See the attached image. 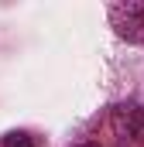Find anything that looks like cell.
<instances>
[{"mask_svg": "<svg viewBox=\"0 0 144 147\" xmlns=\"http://www.w3.org/2000/svg\"><path fill=\"white\" fill-rule=\"evenodd\" d=\"M113 130L124 140H144V106H117Z\"/></svg>", "mask_w": 144, "mask_h": 147, "instance_id": "1", "label": "cell"}, {"mask_svg": "<svg viewBox=\"0 0 144 147\" xmlns=\"http://www.w3.org/2000/svg\"><path fill=\"white\" fill-rule=\"evenodd\" d=\"M113 21H117V31L130 41H137L144 34V3H124V7H113Z\"/></svg>", "mask_w": 144, "mask_h": 147, "instance_id": "2", "label": "cell"}, {"mask_svg": "<svg viewBox=\"0 0 144 147\" xmlns=\"http://www.w3.org/2000/svg\"><path fill=\"white\" fill-rule=\"evenodd\" d=\"M3 147H41V140L31 137V134H24V130H17V134H7L3 137Z\"/></svg>", "mask_w": 144, "mask_h": 147, "instance_id": "3", "label": "cell"}, {"mask_svg": "<svg viewBox=\"0 0 144 147\" xmlns=\"http://www.w3.org/2000/svg\"><path fill=\"white\" fill-rule=\"evenodd\" d=\"M75 147H100V144H75Z\"/></svg>", "mask_w": 144, "mask_h": 147, "instance_id": "4", "label": "cell"}]
</instances>
